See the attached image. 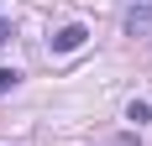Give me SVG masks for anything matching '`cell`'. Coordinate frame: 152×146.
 <instances>
[{
  "mask_svg": "<svg viewBox=\"0 0 152 146\" xmlns=\"http://www.w3.org/2000/svg\"><path fill=\"white\" fill-rule=\"evenodd\" d=\"M84 42H89V31L79 26V21H68V26H58V31H53V52H79Z\"/></svg>",
  "mask_w": 152,
  "mask_h": 146,
  "instance_id": "cell-2",
  "label": "cell"
},
{
  "mask_svg": "<svg viewBox=\"0 0 152 146\" xmlns=\"http://www.w3.org/2000/svg\"><path fill=\"white\" fill-rule=\"evenodd\" d=\"M16 84H21V73H16V68H0V94H11Z\"/></svg>",
  "mask_w": 152,
  "mask_h": 146,
  "instance_id": "cell-4",
  "label": "cell"
},
{
  "mask_svg": "<svg viewBox=\"0 0 152 146\" xmlns=\"http://www.w3.org/2000/svg\"><path fill=\"white\" fill-rule=\"evenodd\" d=\"M5 37H11V26H5V21H0V42H5Z\"/></svg>",
  "mask_w": 152,
  "mask_h": 146,
  "instance_id": "cell-5",
  "label": "cell"
},
{
  "mask_svg": "<svg viewBox=\"0 0 152 146\" xmlns=\"http://www.w3.org/2000/svg\"><path fill=\"white\" fill-rule=\"evenodd\" d=\"M126 120L147 125V120H152V104H147V99H131V104H126Z\"/></svg>",
  "mask_w": 152,
  "mask_h": 146,
  "instance_id": "cell-3",
  "label": "cell"
},
{
  "mask_svg": "<svg viewBox=\"0 0 152 146\" xmlns=\"http://www.w3.org/2000/svg\"><path fill=\"white\" fill-rule=\"evenodd\" d=\"M126 37H152V0H121Z\"/></svg>",
  "mask_w": 152,
  "mask_h": 146,
  "instance_id": "cell-1",
  "label": "cell"
}]
</instances>
